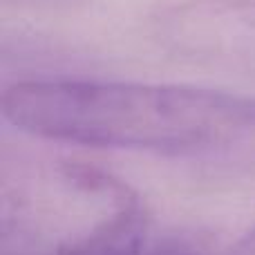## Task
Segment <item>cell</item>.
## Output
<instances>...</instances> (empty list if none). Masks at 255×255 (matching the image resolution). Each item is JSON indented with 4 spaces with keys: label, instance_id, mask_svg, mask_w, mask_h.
<instances>
[{
    "label": "cell",
    "instance_id": "obj_1",
    "mask_svg": "<svg viewBox=\"0 0 255 255\" xmlns=\"http://www.w3.org/2000/svg\"><path fill=\"white\" fill-rule=\"evenodd\" d=\"M13 128L92 148L186 154L255 134V99L220 90L124 81H20L2 94Z\"/></svg>",
    "mask_w": 255,
    "mask_h": 255
},
{
    "label": "cell",
    "instance_id": "obj_2",
    "mask_svg": "<svg viewBox=\"0 0 255 255\" xmlns=\"http://www.w3.org/2000/svg\"><path fill=\"white\" fill-rule=\"evenodd\" d=\"M139 193L72 159L7 163L0 179V255H139Z\"/></svg>",
    "mask_w": 255,
    "mask_h": 255
},
{
    "label": "cell",
    "instance_id": "obj_3",
    "mask_svg": "<svg viewBox=\"0 0 255 255\" xmlns=\"http://www.w3.org/2000/svg\"><path fill=\"white\" fill-rule=\"evenodd\" d=\"M229 255H255V226L231 249Z\"/></svg>",
    "mask_w": 255,
    "mask_h": 255
},
{
    "label": "cell",
    "instance_id": "obj_4",
    "mask_svg": "<svg viewBox=\"0 0 255 255\" xmlns=\"http://www.w3.org/2000/svg\"><path fill=\"white\" fill-rule=\"evenodd\" d=\"M139 255H197L188 249H181V247H166V249H157L152 253H139Z\"/></svg>",
    "mask_w": 255,
    "mask_h": 255
}]
</instances>
